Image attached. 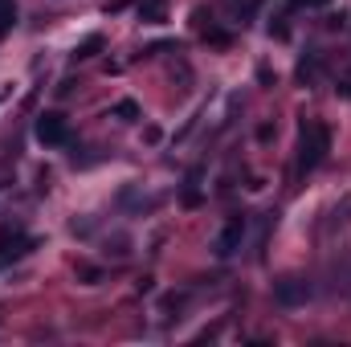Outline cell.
Wrapping results in <instances>:
<instances>
[{
	"mask_svg": "<svg viewBox=\"0 0 351 347\" xmlns=\"http://www.w3.org/2000/svg\"><path fill=\"white\" fill-rule=\"evenodd\" d=\"M16 21V8H12V0H0V37L8 33V25Z\"/></svg>",
	"mask_w": 351,
	"mask_h": 347,
	"instance_id": "cell-3",
	"label": "cell"
},
{
	"mask_svg": "<svg viewBox=\"0 0 351 347\" xmlns=\"http://www.w3.org/2000/svg\"><path fill=\"white\" fill-rule=\"evenodd\" d=\"M237 237H241V225H229V229H225V237H221V246H217V254H229Z\"/></svg>",
	"mask_w": 351,
	"mask_h": 347,
	"instance_id": "cell-4",
	"label": "cell"
},
{
	"mask_svg": "<svg viewBox=\"0 0 351 347\" xmlns=\"http://www.w3.org/2000/svg\"><path fill=\"white\" fill-rule=\"evenodd\" d=\"M327 152V131L323 127H306L302 131V168H315Z\"/></svg>",
	"mask_w": 351,
	"mask_h": 347,
	"instance_id": "cell-1",
	"label": "cell"
},
{
	"mask_svg": "<svg viewBox=\"0 0 351 347\" xmlns=\"http://www.w3.org/2000/svg\"><path fill=\"white\" fill-rule=\"evenodd\" d=\"M37 139H41V143H66V123H62L58 115H41Z\"/></svg>",
	"mask_w": 351,
	"mask_h": 347,
	"instance_id": "cell-2",
	"label": "cell"
}]
</instances>
